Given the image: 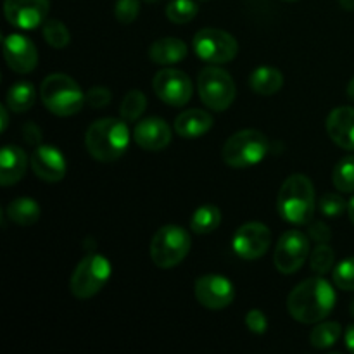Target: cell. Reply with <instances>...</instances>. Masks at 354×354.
<instances>
[{"mask_svg": "<svg viewBox=\"0 0 354 354\" xmlns=\"http://www.w3.org/2000/svg\"><path fill=\"white\" fill-rule=\"evenodd\" d=\"M335 306V290L322 277L301 282L287 297V311L301 324H320Z\"/></svg>", "mask_w": 354, "mask_h": 354, "instance_id": "6da1fadb", "label": "cell"}, {"mask_svg": "<svg viewBox=\"0 0 354 354\" xmlns=\"http://www.w3.org/2000/svg\"><path fill=\"white\" fill-rule=\"evenodd\" d=\"M130 144V130L124 120L102 118L90 124L85 135L86 151L100 162H113L127 152Z\"/></svg>", "mask_w": 354, "mask_h": 354, "instance_id": "7a4b0ae2", "label": "cell"}, {"mask_svg": "<svg viewBox=\"0 0 354 354\" xmlns=\"http://www.w3.org/2000/svg\"><path fill=\"white\" fill-rule=\"evenodd\" d=\"M317 199L315 187L306 175H290L280 187L277 197V211L292 225H306L313 220Z\"/></svg>", "mask_w": 354, "mask_h": 354, "instance_id": "3957f363", "label": "cell"}, {"mask_svg": "<svg viewBox=\"0 0 354 354\" xmlns=\"http://www.w3.org/2000/svg\"><path fill=\"white\" fill-rule=\"evenodd\" d=\"M40 97L44 106L52 114L61 118L75 116L86 104V97L78 83L71 76L62 75V73L48 75L41 82Z\"/></svg>", "mask_w": 354, "mask_h": 354, "instance_id": "277c9868", "label": "cell"}, {"mask_svg": "<svg viewBox=\"0 0 354 354\" xmlns=\"http://www.w3.org/2000/svg\"><path fill=\"white\" fill-rule=\"evenodd\" d=\"M270 142L261 131L241 130L232 135L221 149V158L230 168H249L265 159Z\"/></svg>", "mask_w": 354, "mask_h": 354, "instance_id": "5b68a950", "label": "cell"}, {"mask_svg": "<svg viewBox=\"0 0 354 354\" xmlns=\"http://www.w3.org/2000/svg\"><path fill=\"white\" fill-rule=\"evenodd\" d=\"M190 245H192V241H190L189 232L176 225H166L159 228L152 237L149 254H151L152 263L159 268H175L187 258Z\"/></svg>", "mask_w": 354, "mask_h": 354, "instance_id": "8992f818", "label": "cell"}, {"mask_svg": "<svg viewBox=\"0 0 354 354\" xmlns=\"http://www.w3.org/2000/svg\"><path fill=\"white\" fill-rule=\"evenodd\" d=\"M113 266L102 254H88L78 263L69 280V289L76 299H90L104 289L111 279Z\"/></svg>", "mask_w": 354, "mask_h": 354, "instance_id": "52a82bcc", "label": "cell"}, {"mask_svg": "<svg viewBox=\"0 0 354 354\" xmlns=\"http://www.w3.org/2000/svg\"><path fill=\"white\" fill-rule=\"evenodd\" d=\"M197 90L204 106L218 113L227 111L237 95L234 78L218 66H207L201 71L197 78Z\"/></svg>", "mask_w": 354, "mask_h": 354, "instance_id": "ba28073f", "label": "cell"}, {"mask_svg": "<svg viewBox=\"0 0 354 354\" xmlns=\"http://www.w3.org/2000/svg\"><path fill=\"white\" fill-rule=\"evenodd\" d=\"M194 52L211 64H225L235 59L239 52V44L230 33L216 28H204L194 37Z\"/></svg>", "mask_w": 354, "mask_h": 354, "instance_id": "9c48e42d", "label": "cell"}, {"mask_svg": "<svg viewBox=\"0 0 354 354\" xmlns=\"http://www.w3.org/2000/svg\"><path fill=\"white\" fill-rule=\"evenodd\" d=\"M308 256H310V239L303 232L289 230L280 237L277 244L273 263L280 273L292 275L304 265Z\"/></svg>", "mask_w": 354, "mask_h": 354, "instance_id": "30bf717a", "label": "cell"}, {"mask_svg": "<svg viewBox=\"0 0 354 354\" xmlns=\"http://www.w3.org/2000/svg\"><path fill=\"white\" fill-rule=\"evenodd\" d=\"M152 88L162 102L173 107L185 106L192 99V82L185 73L175 68H165L156 73Z\"/></svg>", "mask_w": 354, "mask_h": 354, "instance_id": "8fae6325", "label": "cell"}, {"mask_svg": "<svg viewBox=\"0 0 354 354\" xmlns=\"http://www.w3.org/2000/svg\"><path fill=\"white\" fill-rule=\"evenodd\" d=\"M270 244H272V232L266 225L258 223V221L242 225L232 239L234 252L245 261H254L265 256Z\"/></svg>", "mask_w": 354, "mask_h": 354, "instance_id": "7c38bea8", "label": "cell"}, {"mask_svg": "<svg viewBox=\"0 0 354 354\" xmlns=\"http://www.w3.org/2000/svg\"><path fill=\"white\" fill-rule=\"evenodd\" d=\"M194 294L199 304L207 310H223L235 299L234 283L221 275H204L197 279Z\"/></svg>", "mask_w": 354, "mask_h": 354, "instance_id": "4fadbf2b", "label": "cell"}, {"mask_svg": "<svg viewBox=\"0 0 354 354\" xmlns=\"http://www.w3.org/2000/svg\"><path fill=\"white\" fill-rule=\"evenodd\" d=\"M48 0H6L3 12L12 26L21 30H35L41 26L48 16Z\"/></svg>", "mask_w": 354, "mask_h": 354, "instance_id": "5bb4252c", "label": "cell"}, {"mask_svg": "<svg viewBox=\"0 0 354 354\" xmlns=\"http://www.w3.org/2000/svg\"><path fill=\"white\" fill-rule=\"evenodd\" d=\"M3 57L9 68L19 75L31 73L38 64V52L33 41L24 35H7L3 40Z\"/></svg>", "mask_w": 354, "mask_h": 354, "instance_id": "9a60e30c", "label": "cell"}, {"mask_svg": "<svg viewBox=\"0 0 354 354\" xmlns=\"http://www.w3.org/2000/svg\"><path fill=\"white\" fill-rule=\"evenodd\" d=\"M31 168L35 175L48 183L61 182L66 176V159L54 145H38L31 154Z\"/></svg>", "mask_w": 354, "mask_h": 354, "instance_id": "2e32d148", "label": "cell"}, {"mask_svg": "<svg viewBox=\"0 0 354 354\" xmlns=\"http://www.w3.org/2000/svg\"><path fill=\"white\" fill-rule=\"evenodd\" d=\"M133 140L145 151H162L171 142V128L161 118H145L135 127Z\"/></svg>", "mask_w": 354, "mask_h": 354, "instance_id": "e0dca14e", "label": "cell"}, {"mask_svg": "<svg viewBox=\"0 0 354 354\" xmlns=\"http://www.w3.org/2000/svg\"><path fill=\"white\" fill-rule=\"evenodd\" d=\"M327 133L346 151H354V107H337L327 118Z\"/></svg>", "mask_w": 354, "mask_h": 354, "instance_id": "ac0fdd59", "label": "cell"}, {"mask_svg": "<svg viewBox=\"0 0 354 354\" xmlns=\"http://www.w3.org/2000/svg\"><path fill=\"white\" fill-rule=\"evenodd\" d=\"M28 168L26 152L16 145H6L0 152V183L3 187L14 185L24 176Z\"/></svg>", "mask_w": 354, "mask_h": 354, "instance_id": "d6986e66", "label": "cell"}, {"mask_svg": "<svg viewBox=\"0 0 354 354\" xmlns=\"http://www.w3.org/2000/svg\"><path fill=\"white\" fill-rule=\"evenodd\" d=\"M213 128V116L203 109L183 111L175 120V131L183 138H197Z\"/></svg>", "mask_w": 354, "mask_h": 354, "instance_id": "ffe728a7", "label": "cell"}, {"mask_svg": "<svg viewBox=\"0 0 354 354\" xmlns=\"http://www.w3.org/2000/svg\"><path fill=\"white\" fill-rule=\"evenodd\" d=\"M187 52L189 48H187L185 41L180 38L166 37L159 38L149 47V57L159 66H169L183 61L187 57Z\"/></svg>", "mask_w": 354, "mask_h": 354, "instance_id": "44dd1931", "label": "cell"}, {"mask_svg": "<svg viewBox=\"0 0 354 354\" xmlns=\"http://www.w3.org/2000/svg\"><path fill=\"white\" fill-rule=\"evenodd\" d=\"M249 85H251L252 92L258 95H273V93L280 92L283 85L282 73L272 66H261V68L254 69L249 78Z\"/></svg>", "mask_w": 354, "mask_h": 354, "instance_id": "7402d4cb", "label": "cell"}, {"mask_svg": "<svg viewBox=\"0 0 354 354\" xmlns=\"http://www.w3.org/2000/svg\"><path fill=\"white\" fill-rule=\"evenodd\" d=\"M41 209L38 203L31 197H17L7 206V216L12 223L21 227H30L40 220Z\"/></svg>", "mask_w": 354, "mask_h": 354, "instance_id": "603a6c76", "label": "cell"}, {"mask_svg": "<svg viewBox=\"0 0 354 354\" xmlns=\"http://www.w3.org/2000/svg\"><path fill=\"white\" fill-rule=\"evenodd\" d=\"M221 223V211L213 204L197 207L190 220V230L197 235H206L216 230Z\"/></svg>", "mask_w": 354, "mask_h": 354, "instance_id": "cb8c5ba5", "label": "cell"}, {"mask_svg": "<svg viewBox=\"0 0 354 354\" xmlns=\"http://www.w3.org/2000/svg\"><path fill=\"white\" fill-rule=\"evenodd\" d=\"M7 107L14 113H26L33 107L35 100H37V92L31 83L21 82L16 83L7 92Z\"/></svg>", "mask_w": 354, "mask_h": 354, "instance_id": "d4e9b609", "label": "cell"}, {"mask_svg": "<svg viewBox=\"0 0 354 354\" xmlns=\"http://www.w3.org/2000/svg\"><path fill=\"white\" fill-rule=\"evenodd\" d=\"M342 334L341 324L337 322H325V324H317V327L311 330L310 341L311 346L317 349L332 348L339 341Z\"/></svg>", "mask_w": 354, "mask_h": 354, "instance_id": "484cf974", "label": "cell"}, {"mask_svg": "<svg viewBox=\"0 0 354 354\" xmlns=\"http://www.w3.org/2000/svg\"><path fill=\"white\" fill-rule=\"evenodd\" d=\"M145 107H147V97H145L140 90H130V92L124 95L123 102H121V120L128 121V123L137 121L138 118L144 114Z\"/></svg>", "mask_w": 354, "mask_h": 354, "instance_id": "4316f807", "label": "cell"}, {"mask_svg": "<svg viewBox=\"0 0 354 354\" xmlns=\"http://www.w3.org/2000/svg\"><path fill=\"white\" fill-rule=\"evenodd\" d=\"M332 182L335 189L341 192H354V156H348L335 165Z\"/></svg>", "mask_w": 354, "mask_h": 354, "instance_id": "83f0119b", "label": "cell"}, {"mask_svg": "<svg viewBox=\"0 0 354 354\" xmlns=\"http://www.w3.org/2000/svg\"><path fill=\"white\" fill-rule=\"evenodd\" d=\"M41 33H44L45 41L54 48H66L69 45V41H71L69 30L59 19L45 21L44 26H41Z\"/></svg>", "mask_w": 354, "mask_h": 354, "instance_id": "f1b7e54d", "label": "cell"}, {"mask_svg": "<svg viewBox=\"0 0 354 354\" xmlns=\"http://www.w3.org/2000/svg\"><path fill=\"white\" fill-rule=\"evenodd\" d=\"M197 3L194 0H171L166 6V17L175 24L190 23L197 16Z\"/></svg>", "mask_w": 354, "mask_h": 354, "instance_id": "f546056e", "label": "cell"}, {"mask_svg": "<svg viewBox=\"0 0 354 354\" xmlns=\"http://www.w3.org/2000/svg\"><path fill=\"white\" fill-rule=\"evenodd\" d=\"M335 261V252L334 249L328 244H317L310 256V265L317 275H325L332 270Z\"/></svg>", "mask_w": 354, "mask_h": 354, "instance_id": "4dcf8cb0", "label": "cell"}, {"mask_svg": "<svg viewBox=\"0 0 354 354\" xmlns=\"http://www.w3.org/2000/svg\"><path fill=\"white\" fill-rule=\"evenodd\" d=\"M334 283L342 290H354V256L335 266Z\"/></svg>", "mask_w": 354, "mask_h": 354, "instance_id": "1f68e13d", "label": "cell"}, {"mask_svg": "<svg viewBox=\"0 0 354 354\" xmlns=\"http://www.w3.org/2000/svg\"><path fill=\"white\" fill-rule=\"evenodd\" d=\"M318 207H320L322 214H325L327 218H339L346 209H348V204L337 194H325L320 201H318Z\"/></svg>", "mask_w": 354, "mask_h": 354, "instance_id": "d6a6232c", "label": "cell"}, {"mask_svg": "<svg viewBox=\"0 0 354 354\" xmlns=\"http://www.w3.org/2000/svg\"><path fill=\"white\" fill-rule=\"evenodd\" d=\"M140 12V0H118L114 16L121 24H131Z\"/></svg>", "mask_w": 354, "mask_h": 354, "instance_id": "836d02e7", "label": "cell"}, {"mask_svg": "<svg viewBox=\"0 0 354 354\" xmlns=\"http://www.w3.org/2000/svg\"><path fill=\"white\" fill-rule=\"evenodd\" d=\"M86 104L93 109H100V107H106L107 104L113 100V95H111V90L106 88V86H92L88 92L85 93Z\"/></svg>", "mask_w": 354, "mask_h": 354, "instance_id": "e575fe53", "label": "cell"}, {"mask_svg": "<svg viewBox=\"0 0 354 354\" xmlns=\"http://www.w3.org/2000/svg\"><path fill=\"white\" fill-rule=\"evenodd\" d=\"M245 327L254 334L261 335L268 330V320H266L265 313L259 310H251L245 315Z\"/></svg>", "mask_w": 354, "mask_h": 354, "instance_id": "d590c367", "label": "cell"}, {"mask_svg": "<svg viewBox=\"0 0 354 354\" xmlns=\"http://www.w3.org/2000/svg\"><path fill=\"white\" fill-rule=\"evenodd\" d=\"M310 237L313 239L317 244H328L332 239V232L324 221H318V223H313L310 227Z\"/></svg>", "mask_w": 354, "mask_h": 354, "instance_id": "8d00e7d4", "label": "cell"}, {"mask_svg": "<svg viewBox=\"0 0 354 354\" xmlns=\"http://www.w3.org/2000/svg\"><path fill=\"white\" fill-rule=\"evenodd\" d=\"M24 138H26L28 144L35 145V147H38L41 142V131L40 128L37 127V124L33 123H28L24 124Z\"/></svg>", "mask_w": 354, "mask_h": 354, "instance_id": "74e56055", "label": "cell"}, {"mask_svg": "<svg viewBox=\"0 0 354 354\" xmlns=\"http://www.w3.org/2000/svg\"><path fill=\"white\" fill-rule=\"evenodd\" d=\"M346 348L349 349V351L354 353V325H351V327L346 330Z\"/></svg>", "mask_w": 354, "mask_h": 354, "instance_id": "f35d334b", "label": "cell"}, {"mask_svg": "<svg viewBox=\"0 0 354 354\" xmlns=\"http://www.w3.org/2000/svg\"><path fill=\"white\" fill-rule=\"evenodd\" d=\"M0 114H2V127H0V130L6 131L7 124H9V114H7V107L6 106H2V109H0Z\"/></svg>", "mask_w": 354, "mask_h": 354, "instance_id": "ab89813d", "label": "cell"}, {"mask_svg": "<svg viewBox=\"0 0 354 354\" xmlns=\"http://www.w3.org/2000/svg\"><path fill=\"white\" fill-rule=\"evenodd\" d=\"M339 3L344 10H354V0H339Z\"/></svg>", "mask_w": 354, "mask_h": 354, "instance_id": "60d3db41", "label": "cell"}, {"mask_svg": "<svg viewBox=\"0 0 354 354\" xmlns=\"http://www.w3.org/2000/svg\"><path fill=\"white\" fill-rule=\"evenodd\" d=\"M348 214H349V218H351V221L354 225V197L351 201H349V204H348Z\"/></svg>", "mask_w": 354, "mask_h": 354, "instance_id": "b9f144b4", "label": "cell"}, {"mask_svg": "<svg viewBox=\"0 0 354 354\" xmlns=\"http://www.w3.org/2000/svg\"><path fill=\"white\" fill-rule=\"evenodd\" d=\"M348 95H349V99L354 100V78L349 82V85H348Z\"/></svg>", "mask_w": 354, "mask_h": 354, "instance_id": "7bdbcfd3", "label": "cell"}, {"mask_svg": "<svg viewBox=\"0 0 354 354\" xmlns=\"http://www.w3.org/2000/svg\"><path fill=\"white\" fill-rule=\"evenodd\" d=\"M351 315L354 317V299H353V303H351Z\"/></svg>", "mask_w": 354, "mask_h": 354, "instance_id": "ee69618b", "label": "cell"}, {"mask_svg": "<svg viewBox=\"0 0 354 354\" xmlns=\"http://www.w3.org/2000/svg\"><path fill=\"white\" fill-rule=\"evenodd\" d=\"M147 2H159V0H147Z\"/></svg>", "mask_w": 354, "mask_h": 354, "instance_id": "f6af8a7d", "label": "cell"}, {"mask_svg": "<svg viewBox=\"0 0 354 354\" xmlns=\"http://www.w3.org/2000/svg\"><path fill=\"white\" fill-rule=\"evenodd\" d=\"M287 2H296V0H287Z\"/></svg>", "mask_w": 354, "mask_h": 354, "instance_id": "bcb514c9", "label": "cell"}]
</instances>
